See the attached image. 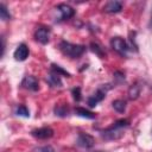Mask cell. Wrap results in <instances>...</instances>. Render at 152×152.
<instances>
[{"label":"cell","mask_w":152,"mask_h":152,"mask_svg":"<svg viewBox=\"0 0 152 152\" xmlns=\"http://www.w3.org/2000/svg\"><path fill=\"white\" fill-rule=\"evenodd\" d=\"M128 125H129V121L127 119L118 120L112 126H109L108 128H106L104 131H102L101 135L106 140H116V139H120L125 134V129L128 127Z\"/></svg>","instance_id":"1"},{"label":"cell","mask_w":152,"mask_h":152,"mask_svg":"<svg viewBox=\"0 0 152 152\" xmlns=\"http://www.w3.org/2000/svg\"><path fill=\"white\" fill-rule=\"evenodd\" d=\"M58 49L64 56L70 57V58H78L86 51V46L84 45L72 44V43H69L66 40H62L59 43V45H58Z\"/></svg>","instance_id":"2"},{"label":"cell","mask_w":152,"mask_h":152,"mask_svg":"<svg viewBox=\"0 0 152 152\" xmlns=\"http://www.w3.org/2000/svg\"><path fill=\"white\" fill-rule=\"evenodd\" d=\"M110 46L113 48L114 51H116L122 57H126L127 52L129 50V46L127 45L126 40L124 38H121V37H113L110 39Z\"/></svg>","instance_id":"3"},{"label":"cell","mask_w":152,"mask_h":152,"mask_svg":"<svg viewBox=\"0 0 152 152\" xmlns=\"http://www.w3.org/2000/svg\"><path fill=\"white\" fill-rule=\"evenodd\" d=\"M109 89V87H108V84H106V86H102V87H100L89 99H88V104H89V107H95L99 102H101L104 97H106V93H107V90Z\"/></svg>","instance_id":"4"},{"label":"cell","mask_w":152,"mask_h":152,"mask_svg":"<svg viewBox=\"0 0 152 152\" xmlns=\"http://www.w3.org/2000/svg\"><path fill=\"white\" fill-rule=\"evenodd\" d=\"M56 10L61 14L59 15V20H68V19H70V18H72L75 15V10L71 6L66 5V4H59V5H57Z\"/></svg>","instance_id":"5"},{"label":"cell","mask_w":152,"mask_h":152,"mask_svg":"<svg viewBox=\"0 0 152 152\" xmlns=\"http://www.w3.org/2000/svg\"><path fill=\"white\" fill-rule=\"evenodd\" d=\"M34 38L40 44H48L50 39V28L46 26H39L34 32Z\"/></svg>","instance_id":"6"},{"label":"cell","mask_w":152,"mask_h":152,"mask_svg":"<svg viewBox=\"0 0 152 152\" xmlns=\"http://www.w3.org/2000/svg\"><path fill=\"white\" fill-rule=\"evenodd\" d=\"M21 87L27 90H31V91H37L39 89V82L34 76L26 75L21 81Z\"/></svg>","instance_id":"7"},{"label":"cell","mask_w":152,"mask_h":152,"mask_svg":"<svg viewBox=\"0 0 152 152\" xmlns=\"http://www.w3.org/2000/svg\"><path fill=\"white\" fill-rule=\"evenodd\" d=\"M95 144V139L87 133H80L77 137V145L83 148H90Z\"/></svg>","instance_id":"8"},{"label":"cell","mask_w":152,"mask_h":152,"mask_svg":"<svg viewBox=\"0 0 152 152\" xmlns=\"http://www.w3.org/2000/svg\"><path fill=\"white\" fill-rule=\"evenodd\" d=\"M31 134L37 139H49L53 135V129L51 127H40L37 129H33Z\"/></svg>","instance_id":"9"},{"label":"cell","mask_w":152,"mask_h":152,"mask_svg":"<svg viewBox=\"0 0 152 152\" xmlns=\"http://www.w3.org/2000/svg\"><path fill=\"white\" fill-rule=\"evenodd\" d=\"M28 53H30L28 48L26 46V44L21 43V44H19L18 48L15 49V51H14V53H13V57H14L15 61L23 62V61H25V59L28 57Z\"/></svg>","instance_id":"10"},{"label":"cell","mask_w":152,"mask_h":152,"mask_svg":"<svg viewBox=\"0 0 152 152\" xmlns=\"http://www.w3.org/2000/svg\"><path fill=\"white\" fill-rule=\"evenodd\" d=\"M121 10H122V4L120 1H116V0L108 1L103 6V11L107 13H119Z\"/></svg>","instance_id":"11"},{"label":"cell","mask_w":152,"mask_h":152,"mask_svg":"<svg viewBox=\"0 0 152 152\" xmlns=\"http://www.w3.org/2000/svg\"><path fill=\"white\" fill-rule=\"evenodd\" d=\"M46 82L51 86V87H62V81H61V76L58 74H56L55 71L50 70V72L46 76Z\"/></svg>","instance_id":"12"},{"label":"cell","mask_w":152,"mask_h":152,"mask_svg":"<svg viewBox=\"0 0 152 152\" xmlns=\"http://www.w3.org/2000/svg\"><path fill=\"white\" fill-rule=\"evenodd\" d=\"M141 91V86H139V83H134L129 87L128 89V97L129 100H137L140 95Z\"/></svg>","instance_id":"13"},{"label":"cell","mask_w":152,"mask_h":152,"mask_svg":"<svg viewBox=\"0 0 152 152\" xmlns=\"http://www.w3.org/2000/svg\"><path fill=\"white\" fill-rule=\"evenodd\" d=\"M75 114L81 116V118H86V119H95V114L93 112H89L87 110L86 108H82V107H76L75 108Z\"/></svg>","instance_id":"14"},{"label":"cell","mask_w":152,"mask_h":152,"mask_svg":"<svg viewBox=\"0 0 152 152\" xmlns=\"http://www.w3.org/2000/svg\"><path fill=\"white\" fill-rule=\"evenodd\" d=\"M112 106L119 113H124L126 110V101H124V100H114L112 102Z\"/></svg>","instance_id":"15"},{"label":"cell","mask_w":152,"mask_h":152,"mask_svg":"<svg viewBox=\"0 0 152 152\" xmlns=\"http://www.w3.org/2000/svg\"><path fill=\"white\" fill-rule=\"evenodd\" d=\"M68 112H69V109H68L66 106L58 104V106L55 107V114L58 115V116H65V115H68Z\"/></svg>","instance_id":"16"},{"label":"cell","mask_w":152,"mask_h":152,"mask_svg":"<svg viewBox=\"0 0 152 152\" xmlns=\"http://www.w3.org/2000/svg\"><path fill=\"white\" fill-rule=\"evenodd\" d=\"M90 49H91L93 52H95V53H96L99 57H101V58L104 57V55H106V52L102 50V48H101L99 44H96V43H91V44H90Z\"/></svg>","instance_id":"17"},{"label":"cell","mask_w":152,"mask_h":152,"mask_svg":"<svg viewBox=\"0 0 152 152\" xmlns=\"http://www.w3.org/2000/svg\"><path fill=\"white\" fill-rule=\"evenodd\" d=\"M0 18L2 20H10L11 19V13L7 11V7L4 4H0Z\"/></svg>","instance_id":"18"},{"label":"cell","mask_w":152,"mask_h":152,"mask_svg":"<svg viewBox=\"0 0 152 152\" xmlns=\"http://www.w3.org/2000/svg\"><path fill=\"white\" fill-rule=\"evenodd\" d=\"M15 114L19 115V116H23V118H28V116H30V112H28V109H27L25 106H23V104L19 106V107L17 108Z\"/></svg>","instance_id":"19"},{"label":"cell","mask_w":152,"mask_h":152,"mask_svg":"<svg viewBox=\"0 0 152 152\" xmlns=\"http://www.w3.org/2000/svg\"><path fill=\"white\" fill-rule=\"evenodd\" d=\"M51 70H52V71H55L56 74H58L59 76H66V77H70V74H69V72H66L65 70H63L59 65L52 64V65H51Z\"/></svg>","instance_id":"20"},{"label":"cell","mask_w":152,"mask_h":152,"mask_svg":"<svg viewBox=\"0 0 152 152\" xmlns=\"http://www.w3.org/2000/svg\"><path fill=\"white\" fill-rule=\"evenodd\" d=\"M72 96L75 99V101H80L81 100V88L80 87H76L72 89Z\"/></svg>","instance_id":"21"},{"label":"cell","mask_w":152,"mask_h":152,"mask_svg":"<svg viewBox=\"0 0 152 152\" xmlns=\"http://www.w3.org/2000/svg\"><path fill=\"white\" fill-rule=\"evenodd\" d=\"M114 78L118 80V83L124 82V81H125V75H124L122 72H120V71H116V72L114 74Z\"/></svg>","instance_id":"22"},{"label":"cell","mask_w":152,"mask_h":152,"mask_svg":"<svg viewBox=\"0 0 152 152\" xmlns=\"http://www.w3.org/2000/svg\"><path fill=\"white\" fill-rule=\"evenodd\" d=\"M37 152H55V151H53V148L51 146H43V147L38 148Z\"/></svg>","instance_id":"23"},{"label":"cell","mask_w":152,"mask_h":152,"mask_svg":"<svg viewBox=\"0 0 152 152\" xmlns=\"http://www.w3.org/2000/svg\"><path fill=\"white\" fill-rule=\"evenodd\" d=\"M148 27L152 28V13H151V18H150V23H148Z\"/></svg>","instance_id":"24"},{"label":"cell","mask_w":152,"mask_h":152,"mask_svg":"<svg viewBox=\"0 0 152 152\" xmlns=\"http://www.w3.org/2000/svg\"><path fill=\"white\" fill-rule=\"evenodd\" d=\"M96 152H101V151H96Z\"/></svg>","instance_id":"25"}]
</instances>
